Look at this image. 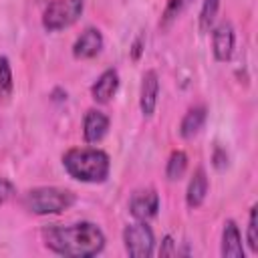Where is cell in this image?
Segmentation results:
<instances>
[{"label": "cell", "mask_w": 258, "mask_h": 258, "mask_svg": "<svg viewBox=\"0 0 258 258\" xmlns=\"http://www.w3.org/2000/svg\"><path fill=\"white\" fill-rule=\"evenodd\" d=\"M159 212V196L153 187H141L135 189L129 198V214L135 220L149 222Z\"/></svg>", "instance_id": "52a82bcc"}, {"label": "cell", "mask_w": 258, "mask_h": 258, "mask_svg": "<svg viewBox=\"0 0 258 258\" xmlns=\"http://www.w3.org/2000/svg\"><path fill=\"white\" fill-rule=\"evenodd\" d=\"M212 163H214L216 169H224L228 165V153L222 147H216L214 149V155H212Z\"/></svg>", "instance_id": "ffe728a7"}, {"label": "cell", "mask_w": 258, "mask_h": 258, "mask_svg": "<svg viewBox=\"0 0 258 258\" xmlns=\"http://www.w3.org/2000/svg\"><path fill=\"white\" fill-rule=\"evenodd\" d=\"M77 202V196L71 189L56 187V185H38L22 196V206L36 216H50L62 214Z\"/></svg>", "instance_id": "3957f363"}, {"label": "cell", "mask_w": 258, "mask_h": 258, "mask_svg": "<svg viewBox=\"0 0 258 258\" xmlns=\"http://www.w3.org/2000/svg\"><path fill=\"white\" fill-rule=\"evenodd\" d=\"M85 10V0H50L42 10V28L46 32H58L73 26Z\"/></svg>", "instance_id": "277c9868"}, {"label": "cell", "mask_w": 258, "mask_h": 258, "mask_svg": "<svg viewBox=\"0 0 258 258\" xmlns=\"http://www.w3.org/2000/svg\"><path fill=\"white\" fill-rule=\"evenodd\" d=\"M212 30V52L214 58L218 62H226L232 58L234 54V46H236V30L232 26L230 20H222L216 26L210 28Z\"/></svg>", "instance_id": "8992f818"}, {"label": "cell", "mask_w": 258, "mask_h": 258, "mask_svg": "<svg viewBox=\"0 0 258 258\" xmlns=\"http://www.w3.org/2000/svg\"><path fill=\"white\" fill-rule=\"evenodd\" d=\"M220 254L224 258H244V246L242 236L234 220H226L222 228V242H220Z\"/></svg>", "instance_id": "7c38bea8"}, {"label": "cell", "mask_w": 258, "mask_h": 258, "mask_svg": "<svg viewBox=\"0 0 258 258\" xmlns=\"http://www.w3.org/2000/svg\"><path fill=\"white\" fill-rule=\"evenodd\" d=\"M103 34L99 28L95 26H87L79 36L77 40L73 42V56L77 60H89V58H95L101 50H103Z\"/></svg>", "instance_id": "ba28073f"}, {"label": "cell", "mask_w": 258, "mask_h": 258, "mask_svg": "<svg viewBox=\"0 0 258 258\" xmlns=\"http://www.w3.org/2000/svg\"><path fill=\"white\" fill-rule=\"evenodd\" d=\"M109 117L101 109H87L83 117V139L89 145H95L103 141V137L109 131Z\"/></svg>", "instance_id": "30bf717a"}, {"label": "cell", "mask_w": 258, "mask_h": 258, "mask_svg": "<svg viewBox=\"0 0 258 258\" xmlns=\"http://www.w3.org/2000/svg\"><path fill=\"white\" fill-rule=\"evenodd\" d=\"M64 171L83 183H103L111 171L109 155L99 147H71L62 153Z\"/></svg>", "instance_id": "7a4b0ae2"}, {"label": "cell", "mask_w": 258, "mask_h": 258, "mask_svg": "<svg viewBox=\"0 0 258 258\" xmlns=\"http://www.w3.org/2000/svg\"><path fill=\"white\" fill-rule=\"evenodd\" d=\"M220 10V0H202V8H200V30L208 32L218 16Z\"/></svg>", "instance_id": "2e32d148"}, {"label": "cell", "mask_w": 258, "mask_h": 258, "mask_svg": "<svg viewBox=\"0 0 258 258\" xmlns=\"http://www.w3.org/2000/svg\"><path fill=\"white\" fill-rule=\"evenodd\" d=\"M143 46V36H139V38H135V42H133V50H131V56H133V60H137L139 56H141V48Z\"/></svg>", "instance_id": "603a6c76"}, {"label": "cell", "mask_w": 258, "mask_h": 258, "mask_svg": "<svg viewBox=\"0 0 258 258\" xmlns=\"http://www.w3.org/2000/svg\"><path fill=\"white\" fill-rule=\"evenodd\" d=\"M246 242L254 254H258V208L252 206L248 214V230H246Z\"/></svg>", "instance_id": "d6986e66"}, {"label": "cell", "mask_w": 258, "mask_h": 258, "mask_svg": "<svg viewBox=\"0 0 258 258\" xmlns=\"http://www.w3.org/2000/svg\"><path fill=\"white\" fill-rule=\"evenodd\" d=\"M191 0H167L165 8H163V14H161V26H169L189 4Z\"/></svg>", "instance_id": "ac0fdd59"}, {"label": "cell", "mask_w": 258, "mask_h": 258, "mask_svg": "<svg viewBox=\"0 0 258 258\" xmlns=\"http://www.w3.org/2000/svg\"><path fill=\"white\" fill-rule=\"evenodd\" d=\"M208 109L206 105H194L185 111V115L179 121V137L181 139H194L206 125Z\"/></svg>", "instance_id": "4fadbf2b"}, {"label": "cell", "mask_w": 258, "mask_h": 258, "mask_svg": "<svg viewBox=\"0 0 258 258\" xmlns=\"http://www.w3.org/2000/svg\"><path fill=\"white\" fill-rule=\"evenodd\" d=\"M185 169H187V153L181 151V149L171 151V155H169V159H167V165H165V175H167V179H169V181L181 179L183 173H185Z\"/></svg>", "instance_id": "9a60e30c"}, {"label": "cell", "mask_w": 258, "mask_h": 258, "mask_svg": "<svg viewBox=\"0 0 258 258\" xmlns=\"http://www.w3.org/2000/svg\"><path fill=\"white\" fill-rule=\"evenodd\" d=\"M42 240L50 252L69 258H93L103 252L107 242L103 230L93 222L48 226L42 230Z\"/></svg>", "instance_id": "6da1fadb"}, {"label": "cell", "mask_w": 258, "mask_h": 258, "mask_svg": "<svg viewBox=\"0 0 258 258\" xmlns=\"http://www.w3.org/2000/svg\"><path fill=\"white\" fill-rule=\"evenodd\" d=\"M157 97H159V77L157 71L149 69L141 77V87H139V109L143 117H151L157 107Z\"/></svg>", "instance_id": "9c48e42d"}, {"label": "cell", "mask_w": 258, "mask_h": 258, "mask_svg": "<svg viewBox=\"0 0 258 258\" xmlns=\"http://www.w3.org/2000/svg\"><path fill=\"white\" fill-rule=\"evenodd\" d=\"M208 189H210V183H208L206 169L198 167L194 171V175L189 177V183H187V189H185V204H187V208H191V210L200 208L204 204L206 196H208Z\"/></svg>", "instance_id": "5bb4252c"}, {"label": "cell", "mask_w": 258, "mask_h": 258, "mask_svg": "<svg viewBox=\"0 0 258 258\" xmlns=\"http://www.w3.org/2000/svg\"><path fill=\"white\" fill-rule=\"evenodd\" d=\"M14 89V77H12V67L10 60L0 54V99H8Z\"/></svg>", "instance_id": "e0dca14e"}, {"label": "cell", "mask_w": 258, "mask_h": 258, "mask_svg": "<svg viewBox=\"0 0 258 258\" xmlns=\"http://www.w3.org/2000/svg\"><path fill=\"white\" fill-rule=\"evenodd\" d=\"M10 194H12V183L0 175V206L10 198Z\"/></svg>", "instance_id": "7402d4cb"}, {"label": "cell", "mask_w": 258, "mask_h": 258, "mask_svg": "<svg viewBox=\"0 0 258 258\" xmlns=\"http://www.w3.org/2000/svg\"><path fill=\"white\" fill-rule=\"evenodd\" d=\"M177 250H175V242L171 236H165L163 238V246L159 248V256H173Z\"/></svg>", "instance_id": "44dd1931"}, {"label": "cell", "mask_w": 258, "mask_h": 258, "mask_svg": "<svg viewBox=\"0 0 258 258\" xmlns=\"http://www.w3.org/2000/svg\"><path fill=\"white\" fill-rule=\"evenodd\" d=\"M123 246L125 252L133 258H149L155 252V236L147 222L135 220L123 228Z\"/></svg>", "instance_id": "5b68a950"}, {"label": "cell", "mask_w": 258, "mask_h": 258, "mask_svg": "<svg viewBox=\"0 0 258 258\" xmlns=\"http://www.w3.org/2000/svg\"><path fill=\"white\" fill-rule=\"evenodd\" d=\"M117 89H119V73H117L115 69H107V71H103V73L97 77V81L93 83V87H91V97H93L95 103L107 105V103L115 97Z\"/></svg>", "instance_id": "8fae6325"}]
</instances>
